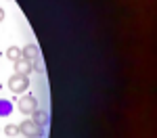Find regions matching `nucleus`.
Segmentation results:
<instances>
[{"label":"nucleus","instance_id":"f257e3e1","mask_svg":"<svg viewBox=\"0 0 157 138\" xmlns=\"http://www.w3.org/2000/svg\"><path fill=\"white\" fill-rule=\"evenodd\" d=\"M19 134L27 138H42V128L34 124V119H23L19 124Z\"/></svg>","mask_w":157,"mask_h":138},{"label":"nucleus","instance_id":"f03ea898","mask_svg":"<svg viewBox=\"0 0 157 138\" xmlns=\"http://www.w3.org/2000/svg\"><path fill=\"white\" fill-rule=\"evenodd\" d=\"M29 86V80H27V75H19V73H13L9 77V88H11V92L15 94H23L25 90Z\"/></svg>","mask_w":157,"mask_h":138},{"label":"nucleus","instance_id":"7ed1b4c3","mask_svg":"<svg viewBox=\"0 0 157 138\" xmlns=\"http://www.w3.org/2000/svg\"><path fill=\"white\" fill-rule=\"evenodd\" d=\"M38 109V100L36 96H32V94H27V96H21L19 99V111L23 113V115H32V113Z\"/></svg>","mask_w":157,"mask_h":138},{"label":"nucleus","instance_id":"20e7f679","mask_svg":"<svg viewBox=\"0 0 157 138\" xmlns=\"http://www.w3.org/2000/svg\"><path fill=\"white\" fill-rule=\"evenodd\" d=\"M34 71V63H29L27 59H19V61H15V73H19V75H29Z\"/></svg>","mask_w":157,"mask_h":138},{"label":"nucleus","instance_id":"39448f33","mask_svg":"<svg viewBox=\"0 0 157 138\" xmlns=\"http://www.w3.org/2000/svg\"><path fill=\"white\" fill-rule=\"evenodd\" d=\"M32 119H34V124H38L42 130L48 125V111H44V109H36V111L32 113Z\"/></svg>","mask_w":157,"mask_h":138},{"label":"nucleus","instance_id":"423d86ee","mask_svg":"<svg viewBox=\"0 0 157 138\" xmlns=\"http://www.w3.org/2000/svg\"><path fill=\"white\" fill-rule=\"evenodd\" d=\"M21 57L23 59H27L29 63H36L38 59H40V52H38V46L36 44H27L23 50H21Z\"/></svg>","mask_w":157,"mask_h":138},{"label":"nucleus","instance_id":"0eeeda50","mask_svg":"<svg viewBox=\"0 0 157 138\" xmlns=\"http://www.w3.org/2000/svg\"><path fill=\"white\" fill-rule=\"evenodd\" d=\"M11 113H13L11 103H9V100H4V99H0V117H9Z\"/></svg>","mask_w":157,"mask_h":138},{"label":"nucleus","instance_id":"6e6552de","mask_svg":"<svg viewBox=\"0 0 157 138\" xmlns=\"http://www.w3.org/2000/svg\"><path fill=\"white\" fill-rule=\"evenodd\" d=\"M6 57H9V61H19L21 59V48H17V46H9V50H6Z\"/></svg>","mask_w":157,"mask_h":138},{"label":"nucleus","instance_id":"1a4fd4ad","mask_svg":"<svg viewBox=\"0 0 157 138\" xmlns=\"http://www.w3.org/2000/svg\"><path fill=\"white\" fill-rule=\"evenodd\" d=\"M4 134L6 136H19V125H13V124H9V125H4Z\"/></svg>","mask_w":157,"mask_h":138},{"label":"nucleus","instance_id":"9d476101","mask_svg":"<svg viewBox=\"0 0 157 138\" xmlns=\"http://www.w3.org/2000/svg\"><path fill=\"white\" fill-rule=\"evenodd\" d=\"M2 21H4V9L0 6V23H2Z\"/></svg>","mask_w":157,"mask_h":138}]
</instances>
